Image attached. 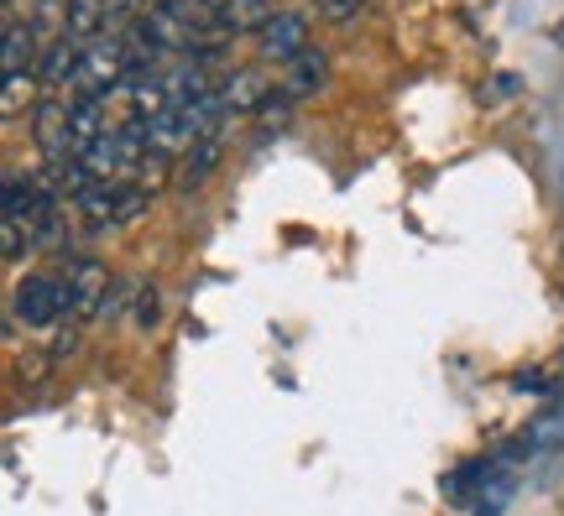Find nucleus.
<instances>
[{"label":"nucleus","instance_id":"obj_18","mask_svg":"<svg viewBox=\"0 0 564 516\" xmlns=\"http://www.w3.org/2000/svg\"><path fill=\"white\" fill-rule=\"evenodd\" d=\"M215 162H220V136H204L199 146L188 152V183H194V178H204V173H209Z\"/></svg>","mask_w":564,"mask_h":516},{"label":"nucleus","instance_id":"obj_9","mask_svg":"<svg viewBox=\"0 0 564 516\" xmlns=\"http://www.w3.org/2000/svg\"><path fill=\"white\" fill-rule=\"evenodd\" d=\"M162 89H167V105H173V110H188V105L209 100L220 84L209 79L199 63H183V68H167V74H162Z\"/></svg>","mask_w":564,"mask_h":516},{"label":"nucleus","instance_id":"obj_21","mask_svg":"<svg viewBox=\"0 0 564 516\" xmlns=\"http://www.w3.org/2000/svg\"><path fill=\"white\" fill-rule=\"evenodd\" d=\"M110 6V21H121V17H131V11H141L147 0H105Z\"/></svg>","mask_w":564,"mask_h":516},{"label":"nucleus","instance_id":"obj_4","mask_svg":"<svg viewBox=\"0 0 564 516\" xmlns=\"http://www.w3.org/2000/svg\"><path fill=\"white\" fill-rule=\"evenodd\" d=\"M257 53L262 63H293L299 53H308V21L299 11H272V21L257 32Z\"/></svg>","mask_w":564,"mask_h":516},{"label":"nucleus","instance_id":"obj_7","mask_svg":"<svg viewBox=\"0 0 564 516\" xmlns=\"http://www.w3.org/2000/svg\"><path fill=\"white\" fill-rule=\"evenodd\" d=\"M267 21H272V0H220V11H215V21H209L204 32H215V37H236V32H262Z\"/></svg>","mask_w":564,"mask_h":516},{"label":"nucleus","instance_id":"obj_2","mask_svg":"<svg viewBox=\"0 0 564 516\" xmlns=\"http://www.w3.org/2000/svg\"><path fill=\"white\" fill-rule=\"evenodd\" d=\"M63 314H74L68 277H58V272H32V277L17 287V318L26 329H53Z\"/></svg>","mask_w":564,"mask_h":516},{"label":"nucleus","instance_id":"obj_11","mask_svg":"<svg viewBox=\"0 0 564 516\" xmlns=\"http://www.w3.org/2000/svg\"><path fill=\"white\" fill-rule=\"evenodd\" d=\"M110 131V120H105V105L89 100V95H79V100L68 105V141H74V157H84L95 141Z\"/></svg>","mask_w":564,"mask_h":516},{"label":"nucleus","instance_id":"obj_16","mask_svg":"<svg viewBox=\"0 0 564 516\" xmlns=\"http://www.w3.org/2000/svg\"><path fill=\"white\" fill-rule=\"evenodd\" d=\"M512 496H518V480H512V475H497V470H491V475L481 480V491L470 496V506H476V516H502Z\"/></svg>","mask_w":564,"mask_h":516},{"label":"nucleus","instance_id":"obj_17","mask_svg":"<svg viewBox=\"0 0 564 516\" xmlns=\"http://www.w3.org/2000/svg\"><path fill=\"white\" fill-rule=\"evenodd\" d=\"M21 110H37V105H32V74H11V79H6V100H0V116L11 120V116H21Z\"/></svg>","mask_w":564,"mask_h":516},{"label":"nucleus","instance_id":"obj_5","mask_svg":"<svg viewBox=\"0 0 564 516\" xmlns=\"http://www.w3.org/2000/svg\"><path fill=\"white\" fill-rule=\"evenodd\" d=\"M63 277H68L74 318L105 314V303H110V266H100V261H74V266H68Z\"/></svg>","mask_w":564,"mask_h":516},{"label":"nucleus","instance_id":"obj_3","mask_svg":"<svg viewBox=\"0 0 564 516\" xmlns=\"http://www.w3.org/2000/svg\"><path fill=\"white\" fill-rule=\"evenodd\" d=\"M131 79V58H126V42L121 37H100L84 47V63H79V79L74 89L89 95V100H105L110 89H121Z\"/></svg>","mask_w":564,"mask_h":516},{"label":"nucleus","instance_id":"obj_14","mask_svg":"<svg viewBox=\"0 0 564 516\" xmlns=\"http://www.w3.org/2000/svg\"><path fill=\"white\" fill-rule=\"evenodd\" d=\"M105 26H110V6H105V0H68V21H63V37H74V42H100Z\"/></svg>","mask_w":564,"mask_h":516},{"label":"nucleus","instance_id":"obj_13","mask_svg":"<svg viewBox=\"0 0 564 516\" xmlns=\"http://www.w3.org/2000/svg\"><path fill=\"white\" fill-rule=\"evenodd\" d=\"M324 68H329V58H324V53H314V47H308V53H299V58L282 68V95H288V100L314 95V89L324 84Z\"/></svg>","mask_w":564,"mask_h":516},{"label":"nucleus","instance_id":"obj_20","mask_svg":"<svg viewBox=\"0 0 564 516\" xmlns=\"http://www.w3.org/2000/svg\"><path fill=\"white\" fill-rule=\"evenodd\" d=\"M361 6H366V0H324V17H329V21H350V17H361Z\"/></svg>","mask_w":564,"mask_h":516},{"label":"nucleus","instance_id":"obj_15","mask_svg":"<svg viewBox=\"0 0 564 516\" xmlns=\"http://www.w3.org/2000/svg\"><path fill=\"white\" fill-rule=\"evenodd\" d=\"M267 79L262 74H251V68H241V74H230V79L220 84V100H225V110H262L267 105Z\"/></svg>","mask_w":564,"mask_h":516},{"label":"nucleus","instance_id":"obj_19","mask_svg":"<svg viewBox=\"0 0 564 516\" xmlns=\"http://www.w3.org/2000/svg\"><path fill=\"white\" fill-rule=\"evenodd\" d=\"M288 110H293V100H288V95H267V105L257 110V120H262V125H282V120H288Z\"/></svg>","mask_w":564,"mask_h":516},{"label":"nucleus","instance_id":"obj_1","mask_svg":"<svg viewBox=\"0 0 564 516\" xmlns=\"http://www.w3.org/2000/svg\"><path fill=\"white\" fill-rule=\"evenodd\" d=\"M147 188L131 178H116V183H89L79 199V215L89 230H116V224H131V219H141V209H147Z\"/></svg>","mask_w":564,"mask_h":516},{"label":"nucleus","instance_id":"obj_8","mask_svg":"<svg viewBox=\"0 0 564 516\" xmlns=\"http://www.w3.org/2000/svg\"><path fill=\"white\" fill-rule=\"evenodd\" d=\"M549 449H564V397H554L544 413L528 422V433L518 438V449H507V459L523 454H549Z\"/></svg>","mask_w":564,"mask_h":516},{"label":"nucleus","instance_id":"obj_22","mask_svg":"<svg viewBox=\"0 0 564 516\" xmlns=\"http://www.w3.org/2000/svg\"><path fill=\"white\" fill-rule=\"evenodd\" d=\"M6 6H11V0H6Z\"/></svg>","mask_w":564,"mask_h":516},{"label":"nucleus","instance_id":"obj_6","mask_svg":"<svg viewBox=\"0 0 564 516\" xmlns=\"http://www.w3.org/2000/svg\"><path fill=\"white\" fill-rule=\"evenodd\" d=\"M32 136H37V152L47 162L74 157V141H68V105L63 100H37V110H32Z\"/></svg>","mask_w":564,"mask_h":516},{"label":"nucleus","instance_id":"obj_12","mask_svg":"<svg viewBox=\"0 0 564 516\" xmlns=\"http://www.w3.org/2000/svg\"><path fill=\"white\" fill-rule=\"evenodd\" d=\"M37 32H32V21L21 17H6V79L11 74H32V63H37Z\"/></svg>","mask_w":564,"mask_h":516},{"label":"nucleus","instance_id":"obj_10","mask_svg":"<svg viewBox=\"0 0 564 516\" xmlns=\"http://www.w3.org/2000/svg\"><path fill=\"white\" fill-rule=\"evenodd\" d=\"M79 63H84V47L74 37H47L37 53V79L68 84V79H79Z\"/></svg>","mask_w":564,"mask_h":516}]
</instances>
